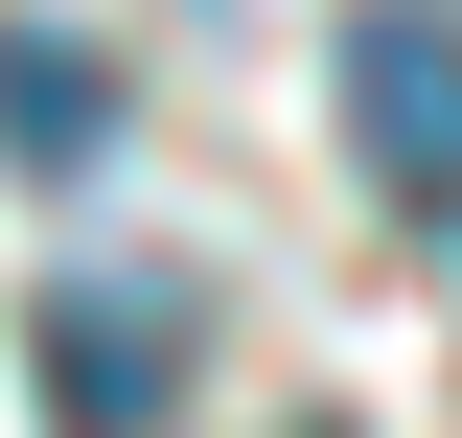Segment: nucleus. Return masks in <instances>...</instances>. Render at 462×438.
Masks as SVG:
<instances>
[{"label":"nucleus","mask_w":462,"mask_h":438,"mask_svg":"<svg viewBox=\"0 0 462 438\" xmlns=\"http://www.w3.org/2000/svg\"><path fill=\"white\" fill-rule=\"evenodd\" d=\"M23 392H47V438H162L185 415V300L162 277H47L23 300Z\"/></svg>","instance_id":"obj_1"},{"label":"nucleus","mask_w":462,"mask_h":438,"mask_svg":"<svg viewBox=\"0 0 462 438\" xmlns=\"http://www.w3.org/2000/svg\"><path fill=\"white\" fill-rule=\"evenodd\" d=\"M346 139H370V185H416V208H462V0H346Z\"/></svg>","instance_id":"obj_2"},{"label":"nucleus","mask_w":462,"mask_h":438,"mask_svg":"<svg viewBox=\"0 0 462 438\" xmlns=\"http://www.w3.org/2000/svg\"><path fill=\"white\" fill-rule=\"evenodd\" d=\"M0 162H23V185H93V162H116V47L0 23Z\"/></svg>","instance_id":"obj_3"}]
</instances>
